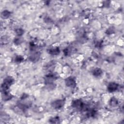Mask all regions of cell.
<instances>
[{
    "label": "cell",
    "instance_id": "6da1fadb",
    "mask_svg": "<svg viewBox=\"0 0 124 124\" xmlns=\"http://www.w3.org/2000/svg\"><path fill=\"white\" fill-rule=\"evenodd\" d=\"M14 79L12 77H7L5 78L1 84V92L2 93L9 92V89L10 86L13 84Z\"/></svg>",
    "mask_w": 124,
    "mask_h": 124
},
{
    "label": "cell",
    "instance_id": "7a4b0ae2",
    "mask_svg": "<svg viewBox=\"0 0 124 124\" xmlns=\"http://www.w3.org/2000/svg\"><path fill=\"white\" fill-rule=\"evenodd\" d=\"M85 104L81 100L76 99L72 101L71 105L73 108L82 111Z\"/></svg>",
    "mask_w": 124,
    "mask_h": 124
},
{
    "label": "cell",
    "instance_id": "3957f363",
    "mask_svg": "<svg viewBox=\"0 0 124 124\" xmlns=\"http://www.w3.org/2000/svg\"><path fill=\"white\" fill-rule=\"evenodd\" d=\"M65 84L66 86L72 88H74L77 85L76 79L73 77H69L66 78L65 79Z\"/></svg>",
    "mask_w": 124,
    "mask_h": 124
},
{
    "label": "cell",
    "instance_id": "277c9868",
    "mask_svg": "<svg viewBox=\"0 0 124 124\" xmlns=\"http://www.w3.org/2000/svg\"><path fill=\"white\" fill-rule=\"evenodd\" d=\"M65 103V102L62 99H57L53 101L51 103V106L55 109H59L63 107Z\"/></svg>",
    "mask_w": 124,
    "mask_h": 124
},
{
    "label": "cell",
    "instance_id": "5b68a950",
    "mask_svg": "<svg viewBox=\"0 0 124 124\" xmlns=\"http://www.w3.org/2000/svg\"><path fill=\"white\" fill-rule=\"evenodd\" d=\"M118 88H119V85L117 83L111 82L108 84L107 87V89L108 92L112 93L117 91L118 89Z\"/></svg>",
    "mask_w": 124,
    "mask_h": 124
},
{
    "label": "cell",
    "instance_id": "8992f818",
    "mask_svg": "<svg viewBox=\"0 0 124 124\" xmlns=\"http://www.w3.org/2000/svg\"><path fill=\"white\" fill-rule=\"evenodd\" d=\"M40 56V53L39 51H32V53L30 54L29 59L31 61L35 62L37 61Z\"/></svg>",
    "mask_w": 124,
    "mask_h": 124
},
{
    "label": "cell",
    "instance_id": "52a82bcc",
    "mask_svg": "<svg viewBox=\"0 0 124 124\" xmlns=\"http://www.w3.org/2000/svg\"><path fill=\"white\" fill-rule=\"evenodd\" d=\"M48 53L51 55H57L60 52V50L59 47H55L49 48L48 50Z\"/></svg>",
    "mask_w": 124,
    "mask_h": 124
},
{
    "label": "cell",
    "instance_id": "ba28073f",
    "mask_svg": "<svg viewBox=\"0 0 124 124\" xmlns=\"http://www.w3.org/2000/svg\"><path fill=\"white\" fill-rule=\"evenodd\" d=\"M92 74L93 76L95 77H98L102 75L103 71L102 69L99 68H95L93 70Z\"/></svg>",
    "mask_w": 124,
    "mask_h": 124
},
{
    "label": "cell",
    "instance_id": "9c48e42d",
    "mask_svg": "<svg viewBox=\"0 0 124 124\" xmlns=\"http://www.w3.org/2000/svg\"><path fill=\"white\" fill-rule=\"evenodd\" d=\"M2 98L4 101H8L10 100L12 98V95L9 92L2 93Z\"/></svg>",
    "mask_w": 124,
    "mask_h": 124
},
{
    "label": "cell",
    "instance_id": "30bf717a",
    "mask_svg": "<svg viewBox=\"0 0 124 124\" xmlns=\"http://www.w3.org/2000/svg\"><path fill=\"white\" fill-rule=\"evenodd\" d=\"M109 104L111 107H116L118 104V100L115 97H113L109 100Z\"/></svg>",
    "mask_w": 124,
    "mask_h": 124
},
{
    "label": "cell",
    "instance_id": "8fae6325",
    "mask_svg": "<svg viewBox=\"0 0 124 124\" xmlns=\"http://www.w3.org/2000/svg\"><path fill=\"white\" fill-rule=\"evenodd\" d=\"M11 13L8 10H4L1 13V16L3 18H7L11 16Z\"/></svg>",
    "mask_w": 124,
    "mask_h": 124
},
{
    "label": "cell",
    "instance_id": "7c38bea8",
    "mask_svg": "<svg viewBox=\"0 0 124 124\" xmlns=\"http://www.w3.org/2000/svg\"><path fill=\"white\" fill-rule=\"evenodd\" d=\"M49 121L51 123H60V118L58 116H56L51 118L49 120Z\"/></svg>",
    "mask_w": 124,
    "mask_h": 124
},
{
    "label": "cell",
    "instance_id": "4fadbf2b",
    "mask_svg": "<svg viewBox=\"0 0 124 124\" xmlns=\"http://www.w3.org/2000/svg\"><path fill=\"white\" fill-rule=\"evenodd\" d=\"M15 32L17 35L20 37L24 33V30L21 28H18L15 30Z\"/></svg>",
    "mask_w": 124,
    "mask_h": 124
},
{
    "label": "cell",
    "instance_id": "5bb4252c",
    "mask_svg": "<svg viewBox=\"0 0 124 124\" xmlns=\"http://www.w3.org/2000/svg\"><path fill=\"white\" fill-rule=\"evenodd\" d=\"M24 60V57H23L22 56H20V55H18L16 56L15 59V61L16 62H17V63H19L22 62Z\"/></svg>",
    "mask_w": 124,
    "mask_h": 124
},
{
    "label": "cell",
    "instance_id": "9a60e30c",
    "mask_svg": "<svg viewBox=\"0 0 124 124\" xmlns=\"http://www.w3.org/2000/svg\"><path fill=\"white\" fill-rule=\"evenodd\" d=\"M22 42H23L22 38H21L20 37H19L18 38H16L14 40V43L16 45H19L21 43H22Z\"/></svg>",
    "mask_w": 124,
    "mask_h": 124
},
{
    "label": "cell",
    "instance_id": "2e32d148",
    "mask_svg": "<svg viewBox=\"0 0 124 124\" xmlns=\"http://www.w3.org/2000/svg\"><path fill=\"white\" fill-rule=\"evenodd\" d=\"M114 30L113 29V28H109V29H108L107 30V31H106V33L108 34H112L114 32Z\"/></svg>",
    "mask_w": 124,
    "mask_h": 124
}]
</instances>
